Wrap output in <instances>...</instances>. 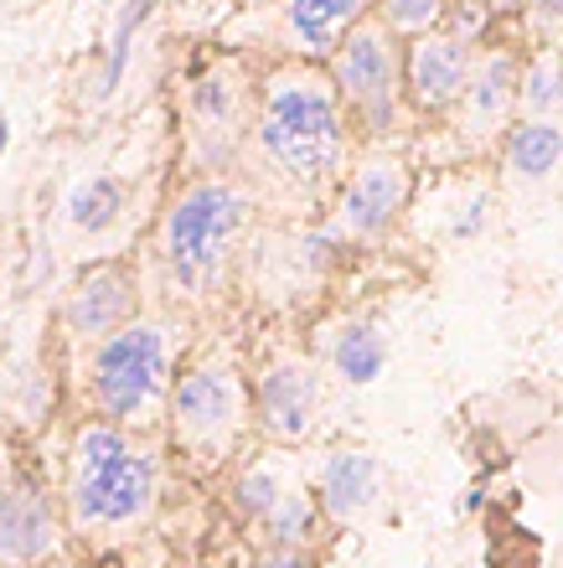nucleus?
I'll list each match as a JSON object with an SVG mask.
<instances>
[{"label": "nucleus", "mask_w": 563, "mask_h": 568, "mask_svg": "<svg viewBox=\"0 0 563 568\" xmlns=\"http://www.w3.org/2000/svg\"><path fill=\"white\" fill-rule=\"evenodd\" d=\"M134 311V280L119 264H99L73 284L68 295V326L83 342H99L114 326H124V315Z\"/></svg>", "instance_id": "ddd939ff"}, {"label": "nucleus", "mask_w": 563, "mask_h": 568, "mask_svg": "<svg viewBox=\"0 0 563 568\" xmlns=\"http://www.w3.org/2000/svg\"><path fill=\"white\" fill-rule=\"evenodd\" d=\"M522 16H527V27H533L543 42H559L563 37V0H527Z\"/></svg>", "instance_id": "393cba45"}, {"label": "nucleus", "mask_w": 563, "mask_h": 568, "mask_svg": "<svg viewBox=\"0 0 563 568\" xmlns=\"http://www.w3.org/2000/svg\"><path fill=\"white\" fill-rule=\"evenodd\" d=\"M124 181L119 176H93L83 181L73 196H68V223L78 233H109L119 223V212H124Z\"/></svg>", "instance_id": "6ab92c4d"}, {"label": "nucleus", "mask_w": 563, "mask_h": 568, "mask_svg": "<svg viewBox=\"0 0 563 568\" xmlns=\"http://www.w3.org/2000/svg\"><path fill=\"white\" fill-rule=\"evenodd\" d=\"M6 140H11V124H6V114H0V155H6Z\"/></svg>", "instance_id": "cd10ccee"}, {"label": "nucleus", "mask_w": 563, "mask_h": 568, "mask_svg": "<svg viewBox=\"0 0 563 568\" xmlns=\"http://www.w3.org/2000/svg\"><path fill=\"white\" fill-rule=\"evenodd\" d=\"M517 109L533 120H559L563 114V52L553 42L517 68Z\"/></svg>", "instance_id": "f3484780"}, {"label": "nucleus", "mask_w": 563, "mask_h": 568, "mask_svg": "<svg viewBox=\"0 0 563 568\" xmlns=\"http://www.w3.org/2000/svg\"><path fill=\"white\" fill-rule=\"evenodd\" d=\"M315 414H321V373L311 362L284 357L274 367H264L259 388H253V419L264 424V434L305 439L315 429Z\"/></svg>", "instance_id": "1a4fd4ad"}, {"label": "nucleus", "mask_w": 563, "mask_h": 568, "mask_svg": "<svg viewBox=\"0 0 563 568\" xmlns=\"http://www.w3.org/2000/svg\"><path fill=\"white\" fill-rule=\"evenodd\" d=\"M517 68H522V58L506 52V47H496V52L471 62L465 93H460V104L450 109L465 140L481 145V140L502 135L506 124H512V109H517Z\"/></svg>", "instance_id": "9d476101"}, {"label": "nucleus", "mask_w": 563, "mask_h": 568, "mask_svg": "<svg viewBox=\"0 0 563 568\" xmlns=\"http://www.w3.org/2000/svg\"><path fill=\"white\" fill-rule=\"evenodd\" d=\"M326 73L341 93L346 120H352L362 135L399 130V120H403V47L378 16L356 21V27L341 37L336 52L326 58Z\"/></svg>", "instance_id": "20e7f679"}, {"label": "nucleus", "mask_w": 563, "mask_h": 568, "mask_svg": "<svg viewBox=\"0 0 563 568\" xmlns=\"http://www.w3.org/2000/svg\"><path fill=\"white\" fill-rule=\"evenodd\" d=\"M409 207V165L399 155H368L336 196V233L341 239H383Z\"/></svg>", "instance_id": "6e6552de"}, {"label": "nucleus", "mask_w": 563, "mask_h": 568, "mask_svg": "<svg viewBox=\"0 0 563 568\" xmlns=\"http://www.w3.org/2000/svg\"><path fill=\"white\" fill-rule=\"evenodd\" d=\"M58 548V511L37 480L16 476L0 491V558L6 564H42Z\"/></svg>", "instance_id": "9b49d317"}, {"label": "nucleus", "mask_w": 563, "mask_h": 568, "mask_svg": "<svg viewBox=\"0 0 563 568\" xmlns=\"http://www.w3.org/2000/svg\"><path fill=\"white\" fill-rule=\"evenodd\" d=\"M253 140L264 150V161L295 186H321L336 176L352 150V120L326 68L290 62L280 73H269Z\"/></svg>", "instance_id": "f257e3e1"}, {"label": "nucleus", "mask_w": 563, "mask_h": 568, "mask_svg": "<svg viewBox=\"0 0 563 568\" xmlns=\"http://www.w3.org/2000/svg\"><path fill=\"white\" fill-rule=\"evenodd\" d=\"M331 367H336V377L346 383V388H368V383H378L388 367V342L378 336V326H368V321H346V326L336 331V342H331Z\"/></svg>", "instance_id": "dca6fc26"}, {"label": "nucleus", "mask_w": 563, "mask_h": 568, "mask_svg": "<svg viewBox=\"0 0 563 568\" xmlns=\"http://www.w3.org/2000/svg\"><path fill=\"white\" fill-rule=\"evenodd\" d=\"M372 16V0H280V31L295 62H326L356 21Z\"/></svg>", "instance_id": "f8f14e48"}, {"label": "nucleus", "mask_w": 563, "mask_h": 568, "mask_svg": "<svg viewBox=\"0 0 563 568\" xmlns=\"http://www.w3.org/2000/svg\"><path fill=\"white\" fill-rule=\"evenodd\" d=\"M491 21H496V16H491L481 0H450L440 31H450V37H460V42H471V47H481L491 37Z\"/></svg>", "instance_id": "b1692460"}, {"label": "nucleus", "mask_w": 563, "mask_h": 568, "mask_svg": "<svg viewBox=\"0 0 563 568\" xmlns=\"http://www.w3.org/2000/svg\"><path fill=\"white\" fill-rule=\"evenodd\" d=\"M450 0H372V16L383 21L393 37H424V31H440Z\"/></svg>", "instance_id": "4be33fe9"}, {"label": "nucleus", "mask_w": 563, "mask_h": 568, "mask_svg": "<svg viewBox=\"0 0 563 568\" xmlns=\"http://www.w3.org/2000/svg\"><path fill=\"white\" fill-rule=\"evenodd\" d=\"M502 161L517 181H543L563 161V124L559 120H512L502 130Z\"/></svg>", "instance_id": "2eb2a0df"}, {"label": "nucleus", "mask_w": 563, "mask_h": 568, "mask_svg": "<svg viewBox=\"0 0 563 568\" xmlns=\"http://www.w3.org/2000/svg\"><path fill=\"white\" fill-rule=\"evenodd\" d=\"M187 104H192V120L202 124V135H228V130L238 124V89L228 83L223 73L192 83Z\"/></svg>", "instance_id": "412c9836"}, {"label": "nucleus", "mask_w": 563, "mask_h": 568, "mask_svg": "<svg viewBox=\"0 0 563 568\" xmlns=\"http://www.w3.org/2000/svg\"><path fill=\"white\" fill-rule=\"evenodd\" d=\"M280 496H284V480H280L274 465H249V470L233 480V501H238L243 517H264Z\"/></svg>", "instance_id": "5701e85b"}, {"label": "nucleus", "mask_w": 563, "mask_h": 568, "mask_svg": "<svg viewBox=\"0 0 563 568\" xmlns=\"http://www.w3.org/2000/svg\"><path fill=\"white\" fill-rule=\"evenodd\" d=\"M481 6H486L491 16H522V6H527V0H481Z\"/></svg>", "instance_id": "bb28decb"}, {"label": "nucleus", "mask_w": 563, "mask_h": 568, "mask_svg": "<svg viewBox=\"0 0 563 568\" xmlns=\"http://www.w3.org/2000/svg\"><path fill=\"white\" fill-rule=\"evenodd\" d=\"M249 223V196L233 181H197L171 202L161 227V258L181 290H212Z\"/></svg>", "instance_id": "7ed1b4c3"}, {"label": "nucleus", "mask_w": 563, "mask_h": 568, "mask_svg": "<svg viewBox=\"0 0 563 568\" xmlns=\"http://www.w3.org/2000/svg\"><path fill=\"white\" fill-rule=\"evenodd\" d=\"M315 517H321V501H311L305 491H284L259 523H264L274 548H305V538L315 532Z\"/></svg>", "instance_id": "aec40b11"}, {"label": "nucleus", "mask_w": 563, "mask_h": 568, "mask_svg": "<svg viewBox=\"0 0 563 568\" xmlns=\"http://www.w3.org/2000/svg\"><path fill=\"white\" fill-rule=\"evenodd\" d=\"M249 11H269V6H280V0H243Z\"/></svg>", "instance_id": "c85d7f7f"}, {"label": "nucleus", "mask_w": 563, "mask_h": 568, "mask_svg": "<svg viewBox=\"0 0 563 568\" xmlns=\"http://www.w3.org/2000/svg\"><path fill=\"white\" fill-rule=\"evenodd\" d=\"M259 568H311V564H305L300 548H269V554L259 558Z\"/></svg>", "instance_id": "a878e982"}, {"label": "nucleus", "mask_w": 563, "mask_h": 568, "mask_svg": "<svg viewBox=\"0 0 563 568\" xmlns=\"http://www.w3.org/2000/svg\"><path fill=\"white\" fill-rule=\"evenodd\" d=\"M171 404V424H177V439L197 455H218L228 449V439L238 434V424L249 419V393L238 383L233 367L223 362H202L192 373H181L165 393Z\"/></svg>", "instance_id": "423d86ee"}, {"label": "nucleus", "mask_w": 563, "mask_h": 568, "mask_svg": "<svg viewBox=\"0 0 563 568\" xmlns=\"http://www.w3.org/2000/svg\"><path fill=\"white\" fill-rule=\"evenodd\" d=\"M155 6H161V0H124V6H119L114 37H109L104 73H99V83H93V93H99V99H109V93L124 83V73H130V58H134V42H140V31L150 27Z\"/></svg>", "instance_id": "a211bd4d"}, {"label": "nucleus", "mask_w": 563, "mask_h": 568, "mask_svg": "<svg viewBox=\"0 0 563 568\" xmlns=\"http://www.w3.org/2000/svg\"><path fill=\"white\" fill-rule=\"evenodd\" d=\"M378 501V460L368 449H331L321 465V507L331 517H356Z\"/></svg>", "instance_id": "4468645a"}, {"label": "nucleus", "mask_w": 563, "mask_h": 568, "mask_svg": "<svg viewBox=\"0 0 563 568\" xmlns=\"http://www.w3.org/2000/svg\"><path fill=\"white\" fill-rule=\"evenodd\" d=\"M155 501V455L119 424H89L73 445L68 507L78 527H130Z\"/></svg>", "instance_id": "f03ea898"}, {"label": "nucleus", "mask_w": 563, "mask_h": 568, "mask_svg": "<svg viewBox=\"0 0 563 568\" xmlns=\"http://www.w3.org/2000/svg\"><path fill=\"white\" fill-rule=\"evenodd\" d=\"M89 388L104 419H119V424L150 419L165 404V393H171V346H165V331L150 326V321H124L109 336H99Z\"/></svg>", "instance_id": "39448f33"}, {"label": "nucleus", "mask_w": 563, "mask_h": 568, "mask_svg": "<svg viewBox=\"0 0 563 568\" xmlns=\"http://www.w3.org/2000/svg\"><path fill=\"white\" fill-rule=\"evenodd\" d=\"M475 47L450 37V31H424V37H409L403 47V104L414 114H450L465 93V78H471Z\"/></svg>", "instance_id": "0eeeda50"}]
</instances>
